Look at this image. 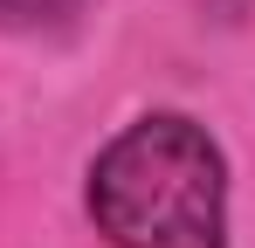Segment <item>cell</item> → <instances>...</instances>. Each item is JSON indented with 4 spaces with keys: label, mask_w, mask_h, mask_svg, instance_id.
I'll return each instance as SVG.
<instances>
[{
    "label": "cell",
    "mask_w": 255,
    "mask_h": 248,
    "mask_svg": "<svg viewBox=\"0 0 255 248\" xmlns=\"http://www.w3.org/2000/svg\"><path fill=\"white\" fill-rule=\"evenodd\" d=\"M90 214L111 248H221L228 172L200 124L145 118L90 165Z\"/></svg>",
    "instance_id": "cell-1"
},
{
    "label": "cell",
    "mask_w": 255,
    "mask_h": 248,
    "mask_svg": "<svg viewBox=\"0 0 255 248\" xmlns=\"http://www.w3.org/2000/svg\"><path fill=\"white\" fill-rule=\"evenodd\" d=\"M83 0H0V21H14V28H42V21H62V14H76Z\"/></svg>",
    "instance_id": "cell-2"
}]
</instances>
